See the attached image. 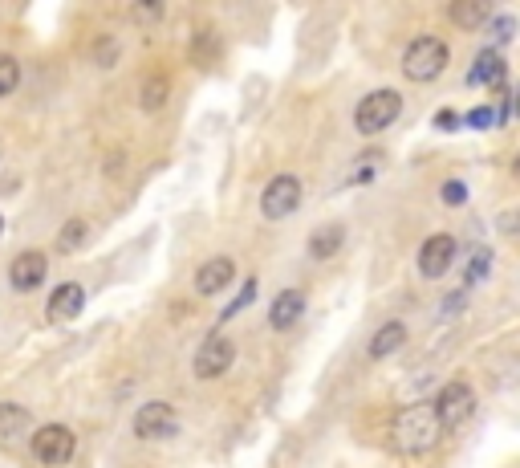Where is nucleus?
<instances>
[{"mask_svg": "<svg viewBox=\"0 0 520 468\" xmlns=\"http://www.w3.org/2000/svg\"><path fill=\"white\" fill-rule=\"evenodd\" d=\"M33 420H29V412L25 407H17V403H0V440H9V436H17V432H25Z\"/></svg>", "mask_w": 520, "mask_h": 468, "instance_id": "a211bd4d", "label": "nucleus"}, {"mask_svg": "<svg viewBox=\"0 0 520 468\" xmlns=\"http://www.w3.org/2000/svg\"><path fill=\"white\" fill-rule=\"evenodd\" d=\"M512 224H516V216H512V212H504V216H500V232H516Z\"/></svg>", "mask_w": 520, "mask_h": 468, "instance_id": "c85d7f7f", "label": "nucleus"}, {"mask_svg": "<svg viewBox=\"0 0 520 468\" xmlns=\"http://www.w3.org/2000/svg\"><path fill=\"white\" fill-rule=\"evenodd\" d=\"M443 428L435 420V407L431 403H411L403 412L390 420V448L403 452V456H423L439 444Z\"/></svg>", "mask_w": 520, "mask_h": 468, "instance_id": "f257e3e1", "label": "nucleus"}, {"mask_svg": "<svg viewBox=\"0 0 520 468\" xmlns=\"http://www.w3.org/2000/svg\"><path fill=\"white\" fill-rule=\"evenodd\" d=\"M488 265H492V253H484V249H476V257H472V265H468V273H464V281L472 285V281H480L484 273H488Z\"/></svg>", "mask_w": 520, "mask_h": 468, "instance_id": "5701e85b", "label": "nucleus"}, {"mask_svg": "<svg viewBox=\"0 0 520 468\" xmlns=\"http://www.w3.org/2000/svg\"><path fill=\"white\" fill-rule=\"evenodd\" d=\"M468 123L484 131V127H492V123H496V110H492V106H476V110L468 114Z\"/></svg>", "mask_w": 520, "mask_h": 468, "instance_id": "393cba45", "label": "nucleus"}, {"mask_svg": "<svg viewBox=\"0 0 520 468\" xmlns=\"http://www.w3.org/2000/svg\"><path fill=\"white\" fill-rule=\"evenodd\" d=\"M403 342H407V326H403V322H386V326L370 338V359H390Z\"/></svg>", "mask_w": 520, "mask_h": 468, "instance_id": "dca6fc26", "label": "nucleus"}, {"mask_svg": "<svg viewBox=\"0 0 520 468\" xmlns=\"http://www.w3.org/2000/svg\"><path fill=\"white\" fill-rule=\"evenodd\" d=\"M455 257H460V245H455V237L439 232V237L423 241V249H419V273H423V277H443V273L455 265Z\"/></svg>", "mask_w": 520, "mask_h": 468, "instance_id": "1a4fd4ad", "label": "nucleus"}, {"mask_svg": "<svg viewBox=\"0 0 520 468\" xmlns=\"http://www.w3.org/2000/svg\"><path fill=\"white\" fill-rule=\"evenodd\" d=\"M130 17H135V21H159V17H163V5H143V9L130 13Z\"/></svg>", "mask_w": 520, "mask_h": 468, "instance_id": "a878e982", "label": "nucleus"}, {"mask_svg": "<svg viewBox=\"0 0 520 468\" xmlns=\"http://www.w3.org/2000/svg\"><path fill=\"white\" fill-rule=\"evenodd\" d=\"M232 359H236V346H232V338L212 334L200 350H195L191 371H195V379H220V375L232 367Z\"/></svg>", "mask_w": 520, "mask_h": 468, "instance_id": "423d86ee", "label": "nucleus"}, {"mask_svg": "<svg viewBox=\"0 0 520 468\" xmlns=\"http://www.w3.org/2000/svg\"><path fill=\"white\" fill-rule=\"evenodd\" d=\"M447 17H451L455 25H464V29H480V25L492 21V5H488V0H472V5H451Z\"/></svg>", "mask_w": 520, "mask_h": 468, "instance_id": "f3484780", "label": "nucleus"}, {"mask_svg": "<svg viewBox=\"0 0 520 468\" xmlns=\"http://www.w3.org/2000/svg\"><path fill=\"white\" fill-rule=\"evenodd\" d=\"M45 273H49L45 253H21L9 265V281H13V289H21V294H33V289L45 281Z\"/></svg>", "mask_w": 520, "mask_h": 468, "instance_id": "f8f14e48", "label": "nucleus"}, {"mask_svg": "<svg viewBox=\"0 0 520 468\" xmlns=\"http://www.w3.org/2000/svg\"><path fill=\"white\" fill-rule=\"evenodd\" d=\"M252 298H256V281L248 277V281H244V289H240V294H236V302H232V306H228V310L220 314V322H228V318H236V314H240V310H244V306H248Z\"/></svg>", "mask_w": 520, "mask_h": 468, "instance_id": "4be33fe9", "label": "nucleus"}, {"mask_svg": "<svg viewBox=\"0 0 520 468\" xmlns=\"http://www.w3.org/2000/svg\"><path fill=\"white\" fill-rule=\"evenodd\" d=\"M342 241H346V228L342 224H325L309 237V257L313 261H330V257H338Z\"/></svg>", "mask_w": 520, "mask_h": 468, "instance_id": "2eb2a0df", "label": "nucleus"}, {"mask_svg": "<svg viewBox=\"0 0 520 468\" xmlns=\"http://www.w3.org/2000/svg\"><path fill=\"white\" fill-rule=\"evenodd\" d=\"M464 200H468V188L460 180H447L443 184V204H464Z\"/></svg>", "mask_w": 520, "mask_h": 468, "instance_id": "b1692460", "label": "nucleus"}, {"mask_svg": "<svg viewBox=\"0 0 520 468\" xmlns=\"http://www.w3.org/2000/svg\"><path fill=\"white\" fill-rule=\"evenodd\" d=\"M301 314H305V294L301 289H285V294H277V302L269 306V326L289 330V326L301 322Z\"/></svg>", "mask_w": 520, "mask_h": 468, "instance_id": "ddd939ff", "label": "nucleus"}, {"mask_svg": "<svg viewBox=\"0 0 520 468\" xmlns=\"http://www.w3.org/2000/svg\"><path fill=\"white\" fill-rule=\"evenodd\" d=\"M504 78H508V70H504V57H500L496 49H484V53L476 57V70H472V86L504 90Z\"/></svg>", "mask_w": 520, "mask_h": 468, "instance_id": "4468645a", "label": "nucleus"}, {"mask_svg": "<svg viewBox=\"0 0 520 468\" xmlns=\"http://www.w3.org/2000/svg\"><path fill=\"white\" fill-rule=\"evenodd\" d=\"M86 237H90V224H86V220H70V224L61 228L57 249H61V253H74V249H82V245H86Z\"/></svg>", "mask_w": 520, "mask_h": 468, "instance_id": "aec40b11", "label": "nucleus"}, {"mask_svg": "<svg viewBox=\"0 0 520 468\" xmlns=\"http://www.w3.org/2000/svg\"><path fill=\"white\" fill-rule=\"evenodd\" d=\"M82 306H86V289L78 285V281H65V285H57L53 289V298H49V322L53 326H65V322H74L78 314H82Z\"/></svg>", "mask_w": 520, "mask_h": 468, "instance_id": "9d476101", "label": "nucleus"}, {"mask_svg": "<svg viewBox=\"0 0 520 468\" xmlns=\"http://www.w3.org/2000/svg\"><path fill=\"white\" fill-rule=\"evenodd\" d=\"M74 448H78V440H74V432L65 428V424H45V428L33 436V456H37L41 464H49V468L70 464Z\"/></svg>", "mask_w": 520, "mask_h": 468, "instance_id": "39448f33", "label": "nucleus"}, {"mask_svg": "<svg viewBox=\"0 0 520 468\" xmlns=\"http://www.w3.org/2000/svg\"><path fill=\"white\" fill-rule=\"evenodd\" d=\"M297 204H301L297 175H277V180L265 188V196H260V212H265L269 220H285L289 212H297Z\"/></svg>", "mask_w": 520, "mask_h": 468, "instance_id": "6e6552de", "label": "nucleus"}, {"mask_svg": "<svg viewBox=\"0 0 520 468\" xmlns=\"http://www.w3.org/2000/svg\"><path fill=\"white\" fill-rule=\"evenodd\" d=\"M492 37H496V41H508V37H512V17H500V21L492 25Z\"/></svg>", "mask_w": 520, "mask_h": 468, "instance_id": "bb28decb", "label": "nucleus"}, {"mask_svg": "<svg viewBox=\"0 0 520 468\" xmlns=\"http://www.w3.org/2000/svg\"><path fill=\"white\" fill-rule=\"evenodd\" d=\"M167 94H171V82L163 78V74H151L147 82H143V110H159L163 102H167Z\"/></svg>", "mask_w": 520, "mask_h": 468, "instance_id": "6ab92c4d", "label": "nucleus"}, {"mask_svg": "<svg viewBox=\"0 0 520 468\" xmlns=\"http://www.w3.org/2000/svg\"><path fill=\"white\" fill-rule=\"evenodd\" d=\"M439 127H460V114H451V110H439Z\"/></svg>", "mask_w": 520, "mask_h": 468, "instance_id": "cd10ccee", "label": "nucleus"}, {"mask_svg": "<svg viewBox=\"0 0 520 468\" xmlns=\"http://www.w3.org/2000/svg\"><path fill=\"white\" fill-rule=\"evenodd\" d=\"M447 70V45L439 37H415L403 53V74L411 82H435Z\"/></svg>", "mask_w": 520, "mask_h": 468, "instance_id": "7ed1b4c3", "label": "nucleus"}, {"mask_svg": "<svg viewBox=\"0 0 520 468\" xmlns=\"http://www.w3.org/2000/svg\"><path fill=\"white\" fill-rule=\"evenodd\" d=\"M399 110H403V94L399 90H374V94H366L358 102L354 127H358V135H378V131H386L390 123L399 119Z\"/></svg>", "mask_w": 520, "mask_h": 468, "instance_id": "f03ea898", "label": "nucleus"}, {"mask_svg": "<svg viewBox=\"0 0 520 468\" xmlns=\"http://www.w3.org/2000/svg\"><path fill=\"white\" fill-rule=\"evenodd\" d=\"M17 82H21V66H17V57L0 53V98L13 94V90H17Z\"/></svg>", "mask_w": 520, "mask_h": 468, "instance_id": "412c9836", "label": "nucleus"}, {"mask_svg": "<svg viewBox=\"0 0 520 468\" xmlns=\"http://www.w3.org/2000/svg\"><path fill=\"white\" fill-rule=\"evenodd\" d=\"M179 432V416H175V407L155 399V403H143L139 412H135V436L139 440H167Z\"/></svg>", "mask_w": 520, "mask_h": 468, "instance_id": "0eeeda50", "label": "nucleus"}, {"mask_svg": "<svg viewBox=\"0 0 520 468\" xmlns=\"http://www.w3.org/2000/svg\"><path fill=\"white\" fill-rule=\"evenodd\" d=\"M431 407H435L439 428H455V424H464L476 412V391L468 383H447Z\"/></svg>", "mask_w": 520, "mask_h": 468, "instance_id": "20e7f679", "label": "nucleus"}, {"mask_svg": "<svg viewBox=\"0 0 520 468\" xmlns=\"http://www.w3.org/2000/svg\"><path fill=\"white\" fill-rule=\"evenodd\" d=\"M232 277H236L232 257H212V261L200 265V273H195V294H204V298L224 294V289L232 285Z\"/></svg>", "mask_w": 520, "mask_h": 468, "instance_id": "9b49d317", "label": "nucleus"}]
</instances>
